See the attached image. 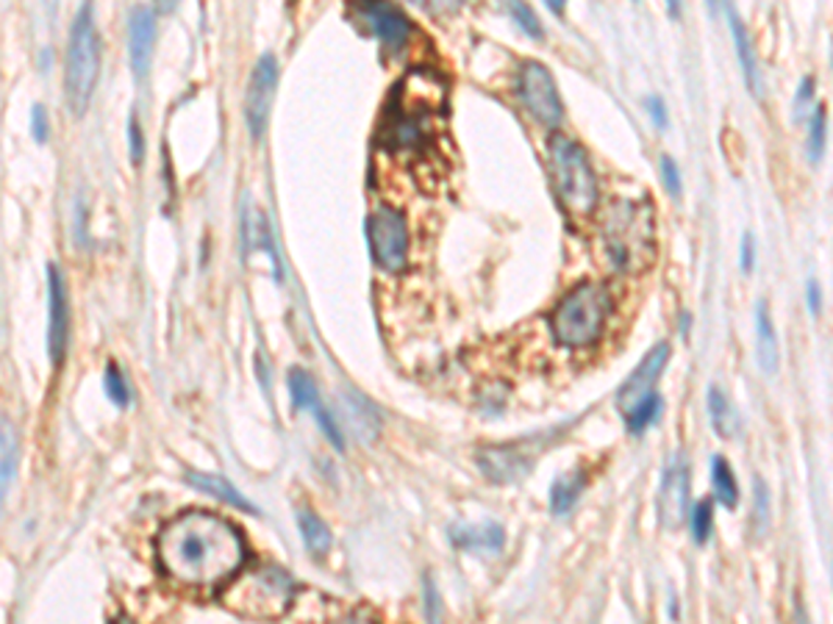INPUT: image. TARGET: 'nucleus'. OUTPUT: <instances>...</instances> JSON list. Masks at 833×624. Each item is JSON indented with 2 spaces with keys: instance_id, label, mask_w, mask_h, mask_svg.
Returning a JSON list of instances; mask_svg holds the SVG:
<instances>
[{
  "instance_id": "7c9ffc66",
  "label": "nucleus",
  "mask_w": 833,
  "mask_h": 624,
  "mask_svg": "<svg viewBox=\"0 0 833 624\" xmlns=\"http://www.w3.org/2000/svg\"><path fill=\"white\" fill-rule=\"evenodd\" d=\"M0 455H3L0 481H3V491H7L14 477V466H17V439H14L12 422L9 420H3V427H0Z\"/></svg>"
},
{
  "instance_id": "393cba45",
  "label": "nucleus",
  "mask_w": 833,
  "mask_h": 624,
  "mask_svg": "<svg viewBox=\"0 0 833 624\" xmlns=\"http://www.w3.org/2000/svg\"><path fill=\"white\" fill-rule=\"evenodd\" d=\"M453 545L481 547V550H498L503 545V531L498 525L484 527H453Z\"/></svg>"
},
{
  "instance_id": "58836bf2",
  "label": "nucleus",
  "mask_w": 833,
  "mask_h": 624,
  "mask_svg": "<svg viewBox=\"0 0 833 624\" xmlns=\"http://www.w3.org/2000/svg\"><path fill=\"white\" fill-rule=\"evenodd\" d=\"M32 128H34V137H37V142H45L48 139V114H45L42 105H34V114H32Z\"/></svg>"
},
{
  "instance_id": "f257e3e1",
  "label": "nucleus",
  "mask_w": 833,
  "mask_h": 624,
  "mask_svg": "<svg viewBox=\"0 0 833 624\" xmlns=\"http://www.w3.org/2000/svg\"><path fill=\"white\" fill-rule=\"evenodd\" d=\"M162 569L192 588H214L245 563V541L231 522L209 511H184L156 538Z\"/></svg>"
},
{
  "instance_id": "bb28decb",
  "label": "nucleus",
  "mask_w": 833,
  "mask_h": 624,
  "mask_svg": "<svg viewBox=\"0 0 833 624\" xmlns=\"http://www.w3.org/2000/svg\"><path fill=\"white\" fill-rule=\"evenodd\" d=\"M661 409H664V402H661L659 395H650L645 402H639L634 411H629V433L642 436L647 427H654L659 422Z\"/></svg>"
},
{
  "instance_id": "f704fd0d",
  "label": "nucleus",
  "mask_w": 833,
  "mask_h": 624,
  "mask_svg": "<svg viewBox=\"0 0 833 624\" xmlns=\"http://www.w3.org/2000/svg\"><path fill=\"white\" fill-rule=\"evenodd\" d=\"M659 170H661V178H664L667 192H670L672 198H679V195H681V170H679V164H675V161H672L670 155H661Z\"/></svg>"
},
{
  "instance_id": "f8f14e48",
  "label": "nucleus",
  "mask_w": 833,
  "mask_h": 624,
  "mask_svg": "<svg viewBox=\"0 0 833 624\" xmlns=\"http://www.w3.org/2000/svg\"><path fill=\"white\" fill-rule=\"evenodd\" d=\"M275 87H278V62L273 57H262L250 73L248 98H245V120H248L250 137L262 139L268 130L270 112H273Z\"/></svg>"
},
{
  "instance_id": "4c0bfd02",
  "label": "nucleus",
  "mask_w": 833,
  "mask_h": 624,
  "mask_svg": "<svg viewBox=\"0 0 833 624\" xmlns=\"http://www.w3.org/2000/svg\"><path fill=\"white\" fill-rule=\"evenodd\" d=\"M645 105H647V114H650V120H654V123H656V128L664 130L667 125H670V117H667V105H664V100H661L659 95H650V98L645 100Z\"/></svg>"
},
{
  "instance_id": "412c9836",
  "label": "nucleus",
  "mask_w": 833,
  "mask_h": 624,
  "mask_svg": "<svg viewBox=\"0 0 833 624\" xmlns=\"http://www.w3.org/2000/svg\"><path fill=\"white\" fill-rule=\"evenodd\" d=\"M586 488V472L584 470H572L567 475H561L559 481L550 486V511L556 516L561 513H570L572 506L579 502V497L584 495Z\"/></svg>"
},
{
  "instance_id": "0eeeda50",
  "label": "nucleus",
  "mask_w": 833,
  "mask_h": 624,
  "mask_svg": "<svg viewBox=\"0 0 833 624\" xmlns=\"http://www.w3.org/2000/svg\"><path fill=\"white\" fill-rule=\"evenodd\" d=\"M100 73V37L95 28V12L89 3L78 9L73 20L67 45V67H64V87L73 114L82 117L98 87Z\"/></svg>"
},
{
  "instance_id": "c85d7f7f",
  "label": "nucleus",
  "mask_w": 833,
  "mask_h": 624,
  "mask_svg": "<svg viewBox=\"0 0 833 624\" xmlns=\"http://www.w3.org/2000/svg\"><path fill=\"white\" fill-rule=\"evenodd\" d=\"M825 148H828V109L825 105H815V112H811V120H809V159L815 161H822V155H825Z\"/></svg>"
},
{
  "instance_id": "20e7f679",
  "label": "nucleus",
  "mask_w": 833,
  "mask_h": 624,
  "mask_svg": "<svg viewBox=\"0 0 833 624\" xmlns=\"http://www.w3.org/2000/svg\"><path fill=\"white\" fill-rule=\"evenodd\" d=\"M550 180L561 209L570 216H589L597 205V178L592 173L589 155L575 139H550Z\"/></svg>"
},
{
  "instance_id": "f03ea898",
  "label": "nucleus",
  "mask_w": 833,
  "mask_h": 624,
  "mask_svg": "<svg viewBox=\"0 0 833 624\" xmlns=\"http://www.w3.org/2000/svg\"><path fill=\"white\" fill-rule=\"evenodd\" d=\"M445 109V84L434 73H409L395 87L378 139L395 150H425L434 142V120Z\"/></svg>"
},
{
  "instance_id": "b1692460",
  "label": "nucleus",
  "mask_w": 833,
  "mask_h": 624,
  "mask_svg": "<svg viewBox=\"0 0 833 624\" xmlns=\"http://www.w3.org/2000/svg\"><path fill=\"white\" fill-rule=\"evenodd\" d=\"M298 527L300 536H303V545L309 547L311 556H325L331 547V531L323 520H320L318 513L311 511H300L298 513Z\"/></svg>"
},
{
  "instance_id": "a211bd4d",
  "label": "nucleus",
  "mask_w": 833,
  "mask_h": 624,
  "mask_svg": "<svg viewBox=\"0 0 833 624\" xmlns=\"http://www.w3.org/2000/svg\"><path fill=\"white\" fill-rule=\"evenodd\" d=\"M243 236H245V248L248 250H259V253H268L273 259L275 266V278H284V270H281V259L278 250H275V239L273 230H270L268 216L259 205H245L243 211Z\"/></svg>"
},
{
  "instance_id": "2f4dec72",
  "label": "nucleus",
  "mask_w": 833,
  "mask_h": 624,
  "mask_svg": "<svg viewBox=\"0 0 833 624\" xmlns=\"http://www.w3.org/2000/svg\"><path fill=\"white\" fill-rule=\"evenodd\" d=\"M815 89L817 80L811 75L800 80V87H797L795 103H792V114H795V123H803V120H811V100H815Z\"/></svg>"
},
{
  "instance_id": "cd10ccee",
  "label": "nucleus",
  "mask_w": 833,
  "mask_h": 624,
  "mask_svg": "<svg viewBox=\"0 0 833 624\" xmlns=\"http://www.w3.org/2000/svg\"><path fill=\"white\" fill-rule=\"evenodd\" d=\"M770 531V491L761 477H753V533L764 538Z\"/></svg>"
},
{
  "instance_id": "5701e85b",
  "label": "nucleus",
  "mask_w": 833,
  "mask_h": 624,
  "mask_svg": "<svg viewBox=\"0 0 833 624\" xmlns=\"http://www.w3.org/2000/svg\"><path fill=\"white\" fill-rule=\"evenodd\" d=\"M711 486H714V497L722 508H736L739 483H736L734 470L722 455H714V461H711Z\"/></svg>"
},
{
  "instance_id": "c9c22d12",
  "label": "nucleus",
  "mask_w": 833,
  "mask_h": 624,
  "mask_svg": "<svg viewBox=\"0 0 833 624\" xmlns=\"http://www.w3.org/2000/svg\"><path fill=\"white\" fill-rule=\"evenodd\" d=\"M739 266L742 273H753V270H756V236H753V230H747V234L742 236Z\"/></svg>"
},
{
  "instance_id": "79ce46f5",
  "label": "nucleus",
  "mask_w": 833,
  "mask_h": 624,
  "mask_svg": "<svg viewBox=\"0 0 833 624\" xmlns=\"http://www.w3.org/2000/svg\"><path fill=\"white\" fill-rule=\"evenodd\" d=\"M548 9H550V12H554V14H561V12H564V7H561L559 0H550Z\"/></svg>"
},
{
  "instance_id": "aec40b11",
  "label": "nucleus",
  "mask_w": 833,
  "mask_h": 624,
  "mask_svg": "<svg viewBox=\"0 0 833 624\" xmlns=\"http://www.w3.org/2000/svg\"><path fill=\"white\" fill-rule=\"evenodd\" d=\"M709 416L720 439H736L742 433L739 411H736V405L731 402V397L722 389H717V386L709 389Z\"/></svg>"
},
{
  "instance_id": "6ab92c4d",
  "label": "nucleus",
  "mask_w": 833,
  "mask_h": 624,
  "mask_svg": "<svg viewBox=\"0 0 833 624\" xmlns=\"http://www.w3.org/2000/svg\"><path fill=\"white\" fill-rule=\"evenodd\" d=\"M756 355L764 375H775L781 370V341H778L770 305L764 300L756 303Z\"/></svg>"
},
{
  "instance_id": "37998d69",
  "label": "nucleus",
  "mask_w": 833,
  "mask_h": 624,
  "mask_svg": "<svg viewBox=\"0 0 833 624\" xmlns=\"http://www.w3.org/2000/svg\"><path fill=\"white\" fill-rule=\"evenodd\" d=\"M112 624H134L132 622V619H125V616H120V619H114V622Z\"/></svg>"
},
{
  "instance_id": "ddd939ff",
  "label": "nucleus",
  "mask_w": 833,
  "mask_h": 624,
  "mask_svg": "<svg viewBox=\"0 0 833 624\" xmlns=\"http://www.w3.org/2000/svg\"><path fill=\"white\" fill-rule=\"evenodd\" d=\"M670 355H672L670 345H667V341H659V345L647 352L645 359H642V364L631 372L629 380H625L622 389L617 391V402H620V409L625 411V414L634 411L636 405L645 402L650 395H656V380H659L661 372H664Z\"/></svg>"
},
{
  "instance_id": "2eb2a0df",
  "label": "nucleus",
  "mask_w": 833,
  "mask_h": 624,
  "mask_svg": "<svg viewBox=\"0 0 833 624\" xmlns=\"http://www.w3.org/2000/svg\"><path fill=\"white\" fill-rule=\"evenodd\" d=\"M353 14H359L370 25V32L378 34L389 50H403L411 39V23L400 9L381 7V3H359V7H353Z\"/></svg>"
},
{
  "instance_id": "1a4fd4ad",
  "label": "nucleus",
  "mask_w": 833,
  "mask_h": 624,
  "mask_svg": "<svg viewBox=\"0 0 833 624\" xmlns=\"http://www.w3.org/2000/svg\"><path fill=\"white\" fill-rule=\"evenodd\" d=\"M368 239L373 261L386 273H400L409 261V228L400 211L381 205L368 220Z\"/></svg>"
},
{
  "instance_id": "a19ab883",
  "label": "nucleus",
  "mask_w": 833,
  "mask_h": 624,
  "mask_svg": "<svg viewBox=\"0 0 833 624\" xmlns=\"http://www.w3.org/2000/svg\"><path fill=\"white\" fill-rule=\"evenodd\" d=\"M336 624H375V622L370 616H364V613H350V616L339 619Z\"/></svg>"
},
{
  "instance_id": "ea45409f",
  "label": "nucleus",
  "mask_w": 833,
  "mask_h": 624,
  "mask_svg": "<svg viewBox=\"0 0 833 624\" xmlns=\"http://www.w3.org/2000/svg\"><path fill=\"white\" fill-rule=\"evenodd\" d=\"M806 303H809V311L815 316L822 311V289L817 280H809V284H806Z\"/></svg>"
},
{
  "instance_id": "f3484780",
  "label": "nucleus",
  "mask_w": 833,
  "mask_h": 624,
  "mask_svg": "<svg viewBox=\"0 0 833 624\" xmlns=\"http://www.w3.org/2000/svg\"><path fill=\"white\" fill-rule=\"evenodd\" d=\"M725 14H728V23H731V37H734L736 59H739V67H742V75H745L747 89L753 92V98H761V92H764V80H761L759 59H756V50H753L750 34H747L745 23H742L739 12H736L734 7H728Z\"/></svg>"
},
{
  "instance_id": "72a5a7b5",
  "label": "nucleus",
  "mask_w": 833,
  "mask_h": 624,
  "mask_svg": "<svg viewBox=\"0 0 833 624\" xmlns=\"http://www.w3.org/2000/svg\"><path fill=\"white\" fill-rule=\"evenodd\" d=\"M103 386H107V395L112 397L114 405H128V386H125V377L117 366H109Z\"/></svg>"
},
{
  "instance_id": "a878e982",
  "label": "nucleus",
  "mask_w": 833,
  "mask_h": 624,
  "mask_svg": "<svg viewBox=\"0 0 833 624\" xmlns=\"http://www.w3.org/2000/svg\"><path fill=\"white\" fill-rule=\"evenodd\" d=\"M289 395H293V402L298 405V409L311 411V414H314L318 409H323L318 386H314V380H311L303 370L289 372Z\"/></svg>"
},
{
  "instance_id": "e433bc0d",
  "label": "nucleus",
  "mask_w": 833,
  "mask_h": 624,
  "mask_svg": "<svg viewBox=\"0 0 833 624\" xmlns=\"http://www.w3.org/2000/svg\"><path fill=\"white\" fill-rule=\"evenodd\" d=\"M128 148H132L134 164H139L145 155V139H142V130H139L137 117L128 120Z\"/></svg>"
},
{
  "instance_id": "473e14b6",
  "label": "nucleus",
  "mask_w": 833,
  "mask_h": 624,
  "mask_svg": "<svg viewBox=\"0 0 833 624\" xmlns=\"http://www.w3.org/2000/svg\"><path fill=\"white\" fill-rule=\"evenodd\" d=\"M509 14L517 20V23H520V28H523L529 37L542 39V25H539V17L534 14V9L525 7V3H509Z\"/></svg>"
},
{
  "instance_id": "4be33fe9",
  "label": "nucleus",
  "mask_w": 833,
  "mask_h": 624,
  "mask_svg": "<svg viewBox=\"0 0 833 624\" xmlns=\"http://www.w3.org/2000/svg\"><path fill=\"white\" fill-rule=\"evenodd\" d=\"M187 481L192 483L195 488H200V491H206V495L220 497V500L228 502V506H234V508H239V511L256 513L253 502L245 500V497L239 495L237 488L231 486L228 481H223V477H217V475H200V472H189Z\"/></svg>"
},
{
  "instance_id": "423d86ee",
  "label": "nucleus",
  "mask_w": 833,
  "mask_h": 624,
  "mask_svg": "<svg viewBox=\"0 0 833 624\" xmlns=\"http://www.w3.org/2000/svg\"><path fill=\"white\" fill-rule=\"evenodd\" d=\"M611 297L604 286L581 284L550 314V334L564 347H586L604 334Z\"/></svg>"
},
{
  "instance_id": "39448f33",
  "label": "nucleus",
  "mask_w": 833,
  "mask_h": 624,
  "mask_svg": "<svg viewBox=\"0 0 833 624\" xmlns=\"http://www.w3.org/2000/svg\"><path fill=\"white\" fill-rule=\"evenodd\" d=\"M295 597L293 577L278 566H256L223 591V602L231 611L250 619H278L289 611Z\"/></svg>"
},
{
  "instance_id": "a18cd8bd",
  "label": "nucleus",
  "mask_w": 833,
  "mask_h": 624,
  "mask_svg": "<svg viewBox=\"0 0 833 624\" xmlns=\"http://www.w3.org/2000/svg\"><path fill=\"white\" fill-rule=\"evenodd\" d=\"M831 62H833V53H831Z\"/></svg>"
},
{
  "instance_id": "7ed1b4c3",
  "label": "nucleus",
  "mask_w": 833,
  "mask_h": 624,
  "mask_svg": "<svg viewBox=\"0 0 833 624\" xmlns=\"http://www.w3.org/2000/svg\"><path fill=\"white\" fill-rule=\"evenodd\" d=\"M604 245L620 273H642L656 261V211L647 200H617L606 209Z\"/></svg>"
},
{
  "instance_id": "dca6fc26",
  "label": "nucleus",
  "mask_w": 833,
  "mask_h": 624,
  "mask_svg": "<svg viewBox=\"0 0 833 624\" xmlns=\"http://www.w3.org/2000/svg\"><path fill=\"white\" fill-rule=\"evenodd\" d=\"M156 42V17L150 9H134L128 20V53H132V67L137 78H142L150 67Z\"/></svg>"
},
{
  "instance_id": "9b49d317",
  "label": "nucleus",
  "mask_w": 833,
  "mask_h": 624,
  "mask_svg": "<svg viewBox=\"0 0 833 624\" xmlns=\"http://www.w3.org/2000/svg\"><path fill=\"white\" fill-rule=\"evenodd\" d=\"M689 488L692 466L684 452H675L661 475L659 495H656V516L664 531H679L689 511Z\"/></svg>"
},
{
  "instance_id": "6e6552de",
  "label": "nucleus",
  "mask_w": 833,
  "mask_h": 624,
  "mask_svg": "<svg viewBox=\"0 0 833 624\" xmlns=\"http://www.w3.org/2000/svg\"><path fill=\"white\" fill-rule=\"evenodd\" d=\"M556 433H536L529 439L509 441V445H492L478 452V466L492 483H514L525 477L539 458L542 450H548Z\"/></svg>"
},
{
  "instance_id": "c756f323",
  "label": "nucleus",
  "mask_w": 833,
  "mask_h": 624,
  "mask_svg": "<svg viewBox=\"0 0 833 624\" xmlns=\"http://www.w3.org/2000/svg\"><path fill=\"white\" fill-rule=\"evenodd\" d=\"M689 525H692V536H695V545L703 547L709 545L711 533H714V508H711L709 500H700L689 513Z\"/></svg>"
},
{
  "instance_id": "c03bdc74",
  "label": "nucleus",
  "mask_w": 833,
  "mask_h": 624,
  "mask_svg": "<svg viewBox=\"0 0 833 624\" xmlns=\"http://www.w3.org/2000/svg\"><path fill=\"white\" fill-rule=\"evenodd\" d=\"M670 14L675 17V14H681V7H675V3H670Z\"/></svg>"
},
{
  "instance_id": "4468645a",
  "label": "nucleus",
  "mask_w": 833,
  "mask_h": 624,
  "mask_svg": "<svg viewBox=\"0 0 833 624\" xmlns=\"http://www.w3.org/2000/svg\"><path fill=\"white\" fill-rule=\"evenodd\" d=\"M70 339V305L64 275L57 264L48 266V350L53 364H62Z\"/></svg>"
},
{
  "instance_id": "9d476101",
  "label": "nucleus",
  "mask_w": 833,
  "mask_h": 624,
  "mask_svg": "<svg viewBox=\"0 0 833 624\" xmlns=\"http://www.w3.org/2000/svg\"><path fill=\"white\" fill-rule=\"evenodd\" d=\"M520 98L536 123L556 128L564 120V103L556 89L554 75L539 62H525L520 67Z\"/></svg>"
}]
</instances>
